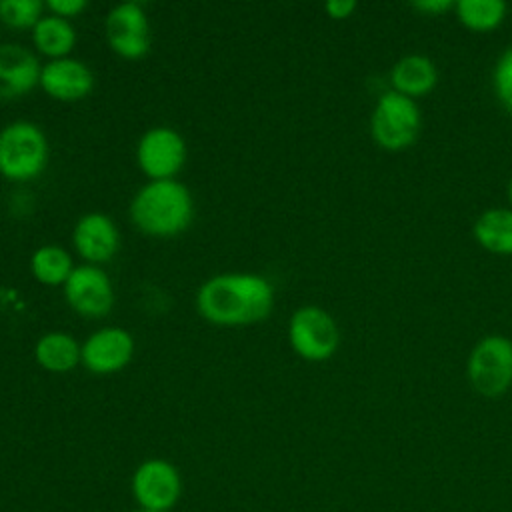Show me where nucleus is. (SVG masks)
Masks as SVG:
<instances>
[{
  "label": "nucleus",
  "instance_id": "0eeeda50",
  "mask_svg": "<svg viewBox=\"0 0 512 512\" xmlns=\"http://www.w3.org/2000/svg\"><path fill=\"white\" fill-rule=\"evenodd\" d=\"M132 494L142 510L166 512L182 494L178 468L164 458H148L132 474Z\"/></svg>",
  "mask_w": 512,
  "mask_h": 512
},
{
  "label": "nucleus",
  "instance_id": "bb28decb",
  "mask_svg": "<svg viewBox=\"0 0 512 512\" xmlns=\"http://www.w3.org/2000/svg\"><path fill=\"white\" fill-rule=\"evenodd\" d=\"M134 512H152V510H142V508H138V510H134Z\"/></svg>",
  "mask_w": 512,
  "mask_h": 512
},
{
  "label": "nucleus",
  "instance_id": "b1692460",
  "mask_svg": "<svg viewBox=\"0 0 512 512\" xmlns=\"http://www.w3.org/2000/svg\"><path fill=\"white\" fill-rule=\"evenodd\" d=\"M356 6L358 4L354 0H328L324 4V10L332 20H346L348 16H352Z\"/></svg>",
  "mask_w": 512,
  "mask_h": 512
},
{
  "label": "nucleus",
  "instance_id": "5701e85b",
  "mask_svg": "<svg viewBox=\"0 0 512 512\" xmlns=\"http://www.w3.org/2000/svg\"><path fill=\"white\" fill-rule=\"evenodd\" d=\"M46 6L50 14L70 20L72 16H78L88 6V2L86 0H48Z\"/></svg>",
  "mask_w": 512,
  "mask_h": 512
},
{
  "label": "nucleus",
  "instance_id": "6ab92c4d",
  "mask_svg": "<svg viewBox=\"0 0 512 512\" xmlns=\"http://www.w3.org/2000/svg\"><path fill=\"white\" fill-rule=\"evenodd\" d=\"M458 22L472 32L496 30L508 12L504 0H458L454 2Z\"/></svg>",
  "mask_w": 512,
  "mask_h": 512
},
{
  "label": "nucleus",
  "instance_id": "9d476101",
  "mask_svg": "<svg viewBox=\"0 0 512 512\" xmlns=\"http://www.w3.org/2000/svg\"><path fill=\"white\" fill-rule=\"evenodd\" d=\"M64 298L72 310L82 316L100 318L112 310L114 288L108 274L94 266L82 264L72 270L64 284Z\"/></svg>",
  "mask_w": 512,
  "mask_h": 512
},
{
  "label": "nucleus",
  "instance_id": "2eb2a0df",
  "mask_svg": "<svg viewBox=\"0 0 512 512\" xmlns=\"http://www.w3.org/2000/svg\"><path fill=\"white\" fill-rule=\"evenodd\" d=\"M392 90L416 100L432 92L438 84L436 64L424 54H408L394 62L390 70Z\"/></svg>",
  "mask_w": 512,
  "mask_h": 512
},
{
  "label": "nucleus",
  "instance_id": "9b49d317",
  "mask_svg": "<svg viewBox=\"0 0 512 512\" xmlns=\"http://www.w3.org/2000/svg\"><path fill=\"white\" fill-rule=\"evenodd\" d=\"M134 356V338L120 326L92 332L82 344V364L94 374L120 372Z\"/></svg>",
  "mask_w": 512,
  "mask_h": 512
},
{
  "label": "nucleus",
  "instance_id": "f257e3e1",
  "mask_svg": "<svg viewBox=\"0 0 512 512\" xmlns=\"http://www.w3.org/2000/svg\"><path fill=\"white\" fill-rule=\"evenodd\" d=\"M274 308V288L260 274L224 272L208 278L196 292V310L216 326H250Z\"/></svg>",
  "mask_w": 512,
  "mask_h": 512
},
{
  "label": "nucleus",
  "instance_id": "ddd939ff",
  "mask_svg": "<svg viewBox=\"0 0 512 512\" xmlns=\"http://www.w3.org/2000/svg\"><path fill=\"white\" fill-rule=\"evenodd\" d=\"M72 242L76 252L88 260V264L108 262L120 244V234L110 216L102 212L84 214L72 232Z\"/></svg>",
  "mask_w": 512,
  "mask_h": 512
},
{
  "label": "nucleus",
  "instance_id": "f8f14e48",
  "mask_svg": "<svg viewBox=\"0 0 512 512\" xmlns=\"http://www.w3.org/2000/svg\"><path fill=\"white\" fill-rule=\"evenodd\" d=\"M40 86L56 100L78 102L92 92L94 74L76 58H56L42 66Z\"/></svg>",
  "mask_w": 512,
  "mask_h": 512
},
{
  "label": "nucleus",
  "instance_id": "dca6fc26",
  "mask_svg": "<svg viewBox=\"0 0 512 512\" xmlns=\"http://www.w3.org/2000/svg\"><path fill=\"white\" fill-rule=\"evenodd\" d=\"M472 236L486 252L512 256V208H488L474 226Z\"/></svg>",
  "mask_w": 512,
  "mask_h": 512
},
{
  "label": "nucleus",
  "instance_id": "f03ea898",
  "mask_svg": "<svg viewBox=\"0 0 512 512\" xmlns=\"http://www.w3.org/2000/svg\"><path fill=\"white\" fill-rule=\"evenodd\" d=\"M194 216L190 190L170 180H150L130 202V218L134 226L150 236H174L184 232Z\"/></svg>",
  "mask_w": 512,
  "mask_h": 512
},
{
  "label": "nucleus",
  "instance_id": "1a4fd4ad",
  "mask_svg": "<svg viewBox=\"0 0 512 512\" xmlns=\"http://www.w3.org/2000/svg\"><path fill=\"white\" fill-rule=\"evenodd\" d=\"M104 34L110 48L122 58H142L150 50V24L138 2L116 4L104 20Z\"/></svg>",
  "mask_w": 512,
  "mask_h": 512
},
{
  "label": "nucleus",
  "instance_id": "f3484780",
  "mask_svg": "<svg viewBox=\"0 0 512 512\" xmlns=\"http://www.w3.org/2000/svg\"><path fill=\"white\" fill-rule=\"evenodd\" d=\"M34 358L44 370L64 374L82 362V346L68 332H46L34 346Z\"/></svg>",
  "mask_w": 512,
  "mask_h": 512
},
{
  "label": "nucleus",
  "instance_id": "393cba45",
  "mask_svg": "<svg viewBox=\"0 0 512 512\" xmlns=\"http://www.w3.org/2000/svg\"><path fill=\"white\" fill-rule=\"evenodd\" d=\"M412 8L418 10V12H424V14H432V16H438L450 8H454V2L450 0H416L412 2Z\"/></svg>",
  "mask_w": 512,
  "mask_h": 512
},
{
  "label": "nucleus",
  "instance_id": "20e7f679",
  "mask_svg": "<svg viewBox=\"0 0 512 512\" xmlns=\"http://www.w3.org/2000/svg\"><path fill=\"white\" fill-rule=\"evenodd\" d=\"M48 160V140L42 128L28 120L10 122L0 130V174L8 180L36 178Z\"/></svg>",
  "mask_w": 512,
  "mask_h": 512
},
{
  "label": "nucleus",
  "instance_id": "7ed1b4c3",
  "mask_svg": "<svg viewBox=\"0 0 512 512\" xmlns=\"http://www.w3.org/2000/svg\"><path fill=\"white\" fill-rule=\"evenodd\" d=\"M420 128L422 114L416 100L396 90L378 96L370 114V134L380 148L388 152L406 150L418 140Z\"/></svg>",
  "mask_w": 512,
  "mask_h": 512
},
{
  "label": "nucleus",
  "instance_id": "4be33fe9",
  "mask_svg": "<svg viewBox=\"0 0 512 512\" xmlns=\"http://www.w3.org/2000/svg\"><path fill=\"white\" fill-rule=\"evenodd\" d=\"M492 82L498 102L512 114V46L500 54L492 72Z\"/></svg>",
  "mask_w": 512,
  "mask_h": 512
},
{
  "label": "nucleus",
  "instance_id": "412c9836",
  "mask_svg": "<svg viewBox=\"0 0 512 512\" xmlns=\"http://www.w3.org/2000/svg\"><path fill=\"white\" fill-rule=\"evenodd\" d=\"M42 10L40 0H0V20L12 28H34Z\"/></svg>",
  "mask_w": 512,
  "mask_h": 512
},
{
  "label": "nucleus",
  "instance_id": "423d86ee",
  "mask_svg": "<svg viewBox=\"0 0 512 512\" xmlns=\"http://www.w3.org/2000/svg\"><path fill=\"white\" fill-rule=\"evenodd\" d=\"M288 342L308 362L332 358L340 344V332L330 312L316 304H304L290 316Z\"/></svg>",
  "mask_w": 512,
  "mask_h": 512
},
{
  "label": "nucleus",
  "instance_id": "a211bd4d",
  "mask_svg": "<svg viewBox=\"0 0 512 512\" xmlns=\"http://www.w3.org/2000/svg\"><path fill=\"white\" fill-rule=\"evenodd\" d=\"M32 42L40 54H46L52 60L66 58L76 44V30L70 20L48 14L32 28Z\"/></svg>",
  "mask_w": 512,
  "mask_h": 512
},
{
  "label": "nucleus",
  "instance_id": "4468645a",
  "mask_svg": "<svg viewBox=\"0 0 512 512\" xmlns=\"http://www.w3.org/2000/svg\"><path fill=\"white\" fill-rule=\"evenodd\" d=\"M42 66L34 52L20 44H0V98L12 100L40 84Z\"/></svg>",
  "mask_w": 512,
  "mask_h": 512
},
{
  "label": "nucleus",
  "instance_id": "39448f33",
  "mask_svg": "<svg viewBox=\"0 0 512 512\" xmlns=\"http://www.w3.org/2000/svg\"><path fill=\"white\" fill-rule=\"evenodd\" d=\"M466 376L478 394L502 396L512 386V340L502 334H488L478 340L470 350Z\"/></svg>",
  "mask_w": 512,
  "mask_h": 512
},
{
  "label": "nucleus",
  "instance_id": "a878e982",
  "mask_svg": "<svg viewBox=\"0 0 512 512\" xmlns=\"http://www.w3.org/2000/svg\"><path fill=\"white\" fill-rule=\"evenodd\" d=\"M508 200H510V204H512V178H510V182H508Z\"/></svg>",
  "mask_w": 512,
  "mask_h": 512
},
{
  "label": "nucleus",
  "instance_id": "aec40b11",
  "mask_svg": "<svg viewBox=\"0 0 512 512\" xmlns=\"http://www.w3.org/2000/svg\"><path fill=\"white\" fill-rule=\"evenodd\" d=\"M74 268L76 266L72 264V256L68 254V250L56 244L40 246L30 258V270L34 278L46 286L66 284Z\"/></svg>",
  "mask_w": 512,
  "mask_h": 512
},
{
  "label": "nucleus",
  "instance_id": "6e6552de",
  "mask_svg": "<svg viewBox=\"0 0 512 512\" xmlns=\"http://www.w3.org/2000/svg\"><path fill=\"white\" fill-rule=\"evenodd\" d=\"M136 162L150 180H170L186 162V142L174 128L154 126L138 140Z\"/></svg>",
  "mask_w": 512,
  "mask_h": 512
}]
</instances>
